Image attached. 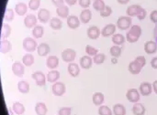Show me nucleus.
Here are the masks:
<instances>
[{"instance_id": "1", "label": "nucleus", "mask_w": 157, "mask_h": 115, "mask_svg": "<svg viewBox=\"0 0 157 115\" xmlns=\"http://www.w3.org/2000/svg\"><path fill=\"white\" fill-rule=\"evenodd\" d=\"M142 35V27L138 25H133L131 27L130 30L126 34V39L130 43H134L139 40Z\"/></svg>"}, {"instance_id": "2", "label": "nucleus", "mask_w": 157, "mask_h": 115, "mask_svg": "<svg viewBox=\"0 0 157 115\" xmlns=\"http://www.w3.org/2000/svg\"><path fill=\"white\" fill-rule=\"evenodd\" d=\"M132 17L129 16H120L118 21H117V27L118 28L121 29V30H126L128 28L131 27L132 26Z\"/></svg>"}, {"instance_id": "3", "label": "nucleus", "mask_w": 157, "mask_h": 115, "mask_svg": "<svg viewBox=\"0 0 157 115\" xmlns=\"http://www.w3.org/2000/svg\"><path fill=\"white\" fill-rule=\"evenodd\" d=\"M23 49L28 52H33L37 49V42L32 38H25L23 40Z\"/></svg>"}, {"instance_id": "4", "label": "nucleus", "mask_w": 157, "mask_h": 115, "mask_svg": "<svg viewBox=\"0 0 157 115\" xmlns=\"http://www.w3.org/2000/svg\"><path fill=\"white\" fill-rule=\"evenodd\" d=\"M76 57V52L75 50L72 49H66L62 52V58L63 60L65 62H72L74 61V59Z\"/></svg>"}, {"instance_id": "5", "label": "nucleus", "mask_w": 157, "mask_h": 115, "mask_svg": "<svg viewBox=\"0 0 157 115\" xmlns=\"http://www.w3.org/2000/svg\"><path fill=\"white\" fill-rule=\"evenodd\" d=\"M126 97L129 102L133 103H136L140 101V93L137 89H130L126 93Z\"/></svg>"}, {"instance_id": "6", "label": "nucleus", "mask_w": 157, "mask_h": 115, "mask_svg": "<svg viewBox=\"0 0 157 115\" xmlns=\"http://www.w3.org/2000/svg\"><path fill=\"white\" fill-rule=\"evenodd\" d=\"M52 92L55 96H62L65 92V85L63 82H55L52 87Z\"/></svg>"}, {"instance_id": "7", "label": "nucleus", "mask_w": 157, "mask_h": 115, "mask_svg": "<svg viewBox=\"0 0 157 115\" xmlns=\"http://www.w3.org/2000/svg\"><path fill=\"white\" fill-rule=\"evenodd\" d=\"M32 78L38 86H44L46 82V77L41 71H36L32 74Z\"/></svg>"}, {"instance_id": "8", "label": "nucleus", "mask_w": 157, "mask_h": 115, "mask_svg": "<svg viewBox=\"0 0 157 115\" xmlns=\"http://www.w3.org/2000/svg\"><path fill=\"white\" fill-rule=\"evenodd\" d=\"M51 16V13L48 9L46 8H40L38 12V19L41 23H46L49 21Z\"/></svg>"}, {"instance_id": "9", "label": "nucleus", "mask_w": 157, "mask_h": 115, "mask_svg": "<svg viewBox=\"0 0 157 115\" xmlns=\"http://www.w3.org/2000/svg\"><path fill=\"white\" fill-rule=\"evenodd\" d=\"M67 25L70 28L75 29L80 26V19L78 16L71 15L67 17Z\"/></svg>"}, {"instance_id": "10", "label": "nucleus", "mask_w": 157, "mask_h": 115, "mask_svg": "<svg viewBox=\"0 0 157 115\" xmlns=\"http://www.w3.org/2000/svg\"><path fill=\"white\" fill-rule=\"evenodd\" d=\"M12 71L16 76L22 77L24 75V71H25L24 65L20 62H15L12 65Z\"/></svg>"}, {"instance_id": "11", "label": "nucleus", "mask_w": 157, "mask_h": 115, "mask_svg": "<svg viewBox=\"0 0 157 115\" xmlns=\"http://www.w3.org/2000/svg\"><path fill=\"white\" fill-rule=\"evenodd\" d=\"M153 85L149 82H143L140 85V92L144 96H148L152 93Z\"/></svg>"}, {"instance_id": "12", "label": "nucleus", "mask_w": 157, "mask_h": 115, "mask_svg": "<svg viewBox=\"0 0 157 115\" xmlns=\"http://www.w3.org/2000/svg\"><path fill=\"white\" fill-rule=\"evenodd\" d=\"M100 33H101V32H100L99 28H98V27H96V26L90 27L87 29V32H86L87 37H88L89 38H91V39H97V38L99 37Z\"/></svg>"}, {"instance_id": "13", "label": "nucleus", "mask_w": 157, "mask_h": 115, "mask_svg": "<svg viewBox=\"0 0 157 115\" xmlns=\"http://www.w3.org/2000/svg\"><path fill=\"white\" fill-rule=\"evenodd\" d=\"M144 50L147 54H154L157 51V43L155 41H147L144 44Z\"/></svg>"}, {"instance_id": "14", "label": "nucleus", "mask_w": 157, "mask_h": 115, "mask_svg": "<svg viewBox=\"0 0 157 115\" xmlns=\"http://www.w3.org/2000/svg\"><path fill=\"white\" fill-rule=\"evenodd\" d=\"M24 24H25V26L28 28H31V27H35L36 24H37V17H36V16H34L32 14L28 15L25 17V19H24Z\"/></svg>"}, {"instance_id": "15", "label": "nucleus", "mask_w": 157, "mask_h": 115, "mask_svg": "<svg viewBox=\"0 0 157 115\" xmlns=\"http://www.w3.org/2000/svg\"><path fill=\"white\" fill-rule=\"evenodd\" d=\"M116 31V26L114 24H109L105 26V27L102 29L101 34L103 37H110L112 36Z\"/></svg>"}, {"instance_id": "16", "label": "nucleus", "mask_w": 157, "mask_h": 115, "mask_svg": "<svg viewBox=\"0 0 157 115\" xmlns=\"http://www.w3.org/2000/svg\"><path fill=\"white\" fill-rule=\"evenodd\" d=\"M141 8H142V6L141 5H130L128 8H127V10H126V14L129 16H137V15L139 14V12H140V10H141Z\"/></svg>"}, {"instance_id": "17", "label": "nucleus", "mask_w": 157, "mask_h": 115, "mask_svg": "<svg viewBox=\"0 0 157 115\" xmlns=\"http://www.w3.org/2000/svg\"><path fill=\"white\" fill-rule=\"evenodd\" d=\"M91 17H92V13H91V11H90L89 9L86 8V9H84V10L81 12V14H80V18H79V19H80V21H81L82 23L86 24V23H88V22L90 21Z\"/></svg>"}, {"instance_id": "18", "label": "nucleus", "mask_w": 157, "mask_h": 115, "mask_svg": "<svg viewBox=\"0 0 157 115\" xmlns=\"http://www.w3.org/2000/svg\"><path fill=\"white\" fill-rule=\"evenodd\" d=\"M37 52L40 56L43 57L49 54L50 52V46L47 43H40L37 47Z\"/></svg>"}, {"instance_id": "19", "label": "nucleus", "mask_w": 157, "mask_h": 115, "mask_svg": "<svg viewBox=\"0 0 157 115\" xmlns=\"http://www.w3.org/2000/svg\"><path fill=\"white\" fill-rule=\"evenodd\" d=\"M46 65L49 69L53 70L59 65V59L56 56H50L46 60Z\"/></svg>"}, {"instance_id": "20", "label": "nucleus", "mask_w": 157, "mask_h": 115, "mask_svg": "<svg viewBox=\"0 0 157 115\" xmlns=\"http://www.w3.org/2000/svg\"><path fill=\"white\" fill-rule=\"evenodd\" d=\"M142 69H143V67L139 63H137L135 60L130 62V64H129V71L132 74H134V75L139 74L141 72Z\"/></svg>"}, {"instance_id": "21", "label": "nucleus", "mask_w": 157, "mask_h": 115, "mask_svg": "<svg viewBox=\"0 0 157 115\" xmlns=\"http://www.w3.org/2000/svg\"><path fill=\"white\" fill-rule=\"evenodd\" d=\"M92 59L87 55V56H83L81 59H80V65H81V68L85 69V70H87V69H90L91 66H92Z\"/></svg>"}, {"instance_id": "22", "label": "nucleus", "mask_w": 157, "mask_h": 115, "mask_svg": "<svg viewBox=\"0 0 157 115\" xmlns=\"http://www.w3.org/2000/svg\"><path fill=\"white\" fill-rule=\"evenodd\" d=\"M67 70H68L69 74H70L71 76H73V77H77V76L79 75V73H80V68H79V66H78L76 63L71 62V63L68 65Z\"/></svg>"}, {"instance_id": "23", "label": "nucleus", "mask_w": 157, "mask_h": 115, "mask_svg": "<svg viewBox=\"0 0 157 115\" xmlns=\"http://www.w3.org/2000/svg\"><path fill=\"white\" fill-rule=\"evenodd\" d=\"M56 14H57L60 17H62V18H66V17H68V16H69V8H68V6L64 5L58 6L57 9H56Z\"/></svg>"}, {"instance_id": "24", "label": "nucleus", "mask_w": 157, "mask_h": 115, "mask_svg": "<svg viewBox=\"0 0 157 115\" xmlns=\"http://www.w3.org/2000/svg\"><path fill=\"white\" fill-rule=\"evenodd\" d=\"M12 49V45L11 43L6 40V39H2L1 42H0V52L3 53V54H6V53H8Z\"/></svg>"}, {"instance_id": "25", "label": "nucleus", "mask_w": 157, "mask_h": 115, "mask_svg": "<svg viewBox=\"0 0 157 115\" xmlns=\"http://www.w3.org/2000/svg\"><path fill=\"white\" fill-rule=\"evenodd\" d=\"M132 113L134 115H144L145 107L139 102H136L132 107Z\"/></svg>"}, {"instance_id": "26", "label": "nucleus", "mask_w": 157, "mask_h": 115, "mask_svg": "<svg viewBox=\"0 0 157 115\" xmlns=\"http://www.w3.org/2000/svg\"><path fill=\"white\" fill-rule=\"evenodd\" d=\"M28 6L25 3H17L15 5V11L18 16H23L27 13Z\"/></svg>"}, {"instance_id": "27", "label": "nucleus", "mask_w": 157, "mask_h": 115, "mask_svg": "<svg viewBox=\"0 0 157 115\" xmlns=\"http://www.w3.org/2000/svg\"><path fill=\"white\" fill-rule=\"evenodd\" d=\"M104 100H105V97H104L103 93H101V92H96V93H94V95L92 97L93 103L98 106H100L104 102Z\"/></svg>"}, {"instance_id": "28", "label": "nucleus", "mask_w": 157, "mask_h": 115, "mask_svg": "<svg viewBox=\"0 0 157 115\" xmlns=\"http://www.w3.org/2000/svg\"><path fill=\"white\" fill-rule=\"evenodd\" d=\"M35 112L37 115H46L48 109H47V106L43 102H38L35 106Z\"/></svg>"}, {"instance_id": "29", "label": "nucleus", "mask_w": 157, "mask_h": 115, "mask_svg": "<svg viewBox=\"0 0 157 115\" xmlns=\"http://www.w3.org/2000/svg\"><path fill=\"white\" fill-rule=\"evenodd\" d=\"M50 27L54 30H59L63 27V22L58 17H52L50 21Z\"/></svg>"}, {"instance_id": "30", "label": "nucleus", "mask_w": 157, "mask_h": 115, "mask_svg": "<svg viewBox=\"0 0 157 115\" xmlns=\"http://www.w3.org/2000/svg\"><path fill=\"white\" fill-rule=\"evenodd\" d=\"M11 33V27L8 24L4 23L2 25V28H1V38L2 39H6L10 36Z\"/></svg>"}, {"instance_id": "31", "label": "nucleus", "mask_w": 157, "mask_h": 115, "mask_svg": "<svg viewBox=\"0 0 157 115\" xmlns=\"http://www.w3.org/2000/svg\"><path fill=\"white\" fill-rule=\"evenodd\" d=\"M12 110H13V112H14L17 115H21L25 113V107H24V105H23L22 103L18 102H15V103L13 104Z\"/></svg>"}, {"instance_id": "32", "label": "nucleus", "mask_w": 157, "mask_h": 115, "mask_svg": "<svg viewBox=\"0 0 157 115\" xmlns=\"http://www.w3.org/2000/svg\"><path fill=\"white\" fill-rule=\"evenodd\" d=\"M60 78V72L57 70H51L47 75V81L49 82H56Z\"/></svg>"}, {"instance_id": "33", "label": "nucleus", "mask_w": 157, "mask_h": 115, "mask_svg": "<svg viewBox=\"0 0 157 115\" xmlns=\"http://www.w3.org/2000/svg\"><path fill=\"white\" fill-rule=\"evenodd\" d=\"M17 89L21 93H28L29 91V85L25 81H20L17 83Z\"/></svg>"}, {"instance_id": "34", "label": "nucleus", "mask_w": 157, "mask_h": 115, "mask_svg": "<svg viewBox=\"0 0 157 115\" xmlns=\"http://www.w3.org/2000/svg\"><path fill=\"white\" fill-rule=\"evenodd\" d=\"M113 113L114 115H125L126 114V109L122 104H115L113 106Z\"/></svg>"}, {"instance_id": "35", "label": "nucleus", "mask_w": 157, "mask_h": 115, "mask_svg": "<svg viewBox=\"0 0 157 115\" xmlns=\"http://www.w3.org/2000/svg\"><path fill=\"white\" fill-rule=\"evenodd\" d=\"M44 28L41 26H35L32 29V35L35 38H40L43 36Z\"/></svg>"}, {"instance_id": "36", "label": "nucleus", "mask_w": 157, "mask_h": 115, "mask_svg": "<svg viewBox=\"0 0 157 115\" xmlns=\"http://www.w3.org/2000/svg\"><path fill=\"white\" fill-rule=\"evenodd\" d=\"M112 42L117 46L122 45L125 42V38L121 34H115L112 36Z\"/></svg>"}, {"instance_id": "37", "label": "nucleus", "mask_w": 157, "mask_h": 115, "mask_svg": "<svg viewBox=\"0 0 157 115\" xmlns=\"http://www.w3.org/2000/svg\"><path fill=\"white\" fill-rule=\"evenodd\" d=\"M22 62L25 66H28V67H30L33 62H34V57L31 55V54H26L23 56L22 58Z\"/></svg>"}, {"instance_id": "38", "label": "nucleus", "mask_w": 157, "mask_h": 115, "mask_svg": "<svg viewBox=\"0 0 157 115\" xmlns=\"http://www.w3.org/2000/svg\"><path fill=\"white\" fill-rule=\"evenodd\" d=\"M109 52L111 54L112 57H115V58H118L121 55V49L120 46H117V45H114L110 48L109 49Z\"/></svg>"}, {"instance_id": "39", "label": "nucleus", "mask_w": 157, "mask_h": 115, "mask_svg": "<svg viewBox=\"0 0 157 115\" xmlns=\"http://www.w3.org/2000/svg\"><path fill=\"white\" fill-rule=\"evenodd\" d=\"M105 59H106V55L105 54H103V53H98L96 56H94L93 61L96 64L99 65V64H102L105 61Z\"/></svg>"}, {"instance_id": "40", "label": "nucleus", "mask_w": 157, "mask_h": 115, "mask_svg": "<svg viewBox=\"0 0 157 115\" xmlns=\"http://www.w3.org/2000/svg\"><path fill=\"white\" fill-rule=\"evenodd\" d=\"M106 6L105 3L103 0H95L93 3V7L97 10V11H101L104 7Z\"/></svg>"}, {"instance_id": "41", "label": "nucleus", "mask_w": 157, "mask_h": 115, "mask_svg": "<svg viewBox=\"0 0 157 115\" xmlns=\"http://www.w3.org/2000/svg\"><path fill=\"white\" fill-rule=\"evenodd\" d=\"M98 114L99 115H112V112L111 110L106 106V105H103V106H100L99 109H98Z\"/></svg>"}, {"instance_id": "42", "label": "nucleus", "mask_w": 157, "mask_h": 115, "mask_svg": "<svg viewBox=\"0 0 157 115\" xmlns=\"http://www.w3.org/2000/svg\"><path fill=\"white\" fill-rule=\"evenodd\" d=\"M4 18L6 21H11L14 18V11L11 8H7L6 9L5 15H4Z\"/></svg>"}, {"instance_id": "43", "label": "nucleus", "mask_w": 157, "mask_h": 115, "mask_svg": "<svg viewBox=\"0 0 157 115\" xmlns=\"http://www.w3.org/2000/svg\"><path fill=\"white\" fill-rule=\"evenodd\" d=\"M86 53L88 56H96L98 53V50L95 48H93L90 45H86Z\"/></svg>"}, {"instance_id": "44", "label": "nucleus", "mask_w": 157, "mask_h": 115, "mask_svg": "<svg viewBox=\"0 0 157 115\" xmlns=\"http://www.w3.org/2000/svg\"><path fill=\"white\" fill-rule=\"evenodd\" d=\"M112 14V9L109 5H106L101 11H100V16H103V17H107V16H109L110 15Z\"/></svg>"}, {"instance_id": "45", "label": "nucleus", "mask_w": 157, "mask_h": 115, "mask_svg": "<svg viewBox=\"0 0 157 115\" xmlns=\"http://www.w3.org/2000/svg\"><path fill=\"white\" fill-rule=\"evenodd\" d=\"M40 5V0H29V7L31 10H37Z\"/></svg>"}, {"instance_id": "46", "label": "nucleus", "mask_w": 157, "mask_h": 115, "mask_svg": "<svg viewBox=\"0 0 157 115\" xmlns=\"http://www.w3.org/2000/svg\"><path fill=\"white\" fill-rule=\"evenodd\" d=\"M72 109L70 107H63L59 110L58 114L59 115H71Z\"/></svg>"}, {"instance_id": "47", "label": "nucleus", "mask_w": 157, "mask_h": 115, "mask_svg": "<svg viewBox=\"0 0 157 115\" xmlns=\"http://www.w3.org/2000/svg\"><path fill=\"white\" fill-rule=\"evenodd\" d=\"M137 63H139L143 68L145 66V64H146V59H145V58L144 57V56H139V57H137L135 59H134Z\"/></svg>"}, {"instance_id": "48", "label": "nucleus", "mask_w": 157, "mask_h": 115, "mask_svg": "<svg viewBox=\"0 0 157 115\" xmlns=\"http://www.w3.org/2000/svg\"><path fill=\"white\" fill-rule=\"evenodd\" d=\"M146 14H147V12H146V10L144 9V8H141V10H140V12H139V14L137 15V17H138V19H140V20H143V19H144L145 17H146Z\"/></svg>"}, {"instance_id": "49", "label": "nucleus", "mask_w": 157, "mask_h": 115, "mask_svg": "<svg viewBox=\"0 0 157 115\" xmlns=\"http://www.w3.org/2000/svg\"><path fill=\"white\" fill-rule=\"evenodd\" d=\"M90 3H91V0H79V5H80V6L84 7L85 9L87 8V7L89 6Z\"/></svg>"}, {"instance_id": "50", "label": "nucleus", "mask_w": 157, "mask_h": 115, "mask_svg": "<svg viewBox=\"0 0 157 115\" xmlns=\"http://www.w3.org/2000/svg\"><path fill=\"white\" fill-rule=\"evenodd\" d=\"M150 18L154 23L157 24V10L152 11V13L150 14Z\"/></svg>"}, {"instance_id": "51", "label": "nucleus", "mask_w": 157, "mask_h": 115, "mask_svg": "<svg viewBox=\"0 0 157 115\" xmlns=\"http://www.w3.org/2000/svg\"><path fill=\"white\" fill-rule=\"evenodd\" d=\"M52 2L58 7V6H60V5H63V2H64V0H52Z\"/></svg>"}, {"instance_id": "52", "label": "nucleus", "mask_w": 157, "mask_h": 115, "mask_svg": "<svg viewBox=\"0 0 157 115\" xmlns=\"http://www.w3.org/2000/svg\"><path fill=\"white\" fill-rule=\"evenodd\" d=\"M151 65H152V67H153L154 69L157 70V57L154 58V59L151 60Z\"/></svg>"}, {"instance_id": "53", "label": "nucleus", "mask_w": 157, "mask_h": 115, "mask_svg": "<svg viewBox=\"0 0 157 115\" xmlns=\"http://www.w3.org/2000/svg\"><path fill=\"white\" fill-rule=\"evenodd\" d=\"M69 5H75V3H76V1L77 0H64Z\"/></svg>"}, {"instance_id": "54", "label": "nucleus", "mask_w": 157, "mask_h": 115, "mask_svg": "<svg viewBox=\"0 0 157 115\" xmlns=\"http://www.w3.org/2000/svg\"><path fill=\"white\" fill-rule=\"evenodd\" d=\"M153 89H154L155 92L157 94V81H154V83H153Z\"/></svg>"}, {"instance_id": "55", "label": "nucleus", "mask_w": 157, "mask_h": 115, "mask_svg": "<svg viewBox=\"0 0 157 115\" xmlns=\"http://www.w3.org/2000/svg\"><path fill=\"white\" fill-rule=\"evenodd\" d=\"M154 37H155V42L157 43V24L155 25V30H154Z\"/></svg>"}, {"instance_id": "56", "label": "nucleus", "mask_w": 157, "mask_h": 115, "mask_svg": "<svg viewBox=\"0 0 157 115\" xmlns=\"http://www.w3.org/2000/svg\"><path fill=\"white\" fill-rule=\"evenodd\" d=\"M120 4H121V5H125V4H127L130 0H117Z\"/></svg>"}, {"instance_id": "57", "label": "nucleus", "mask_w": 157, "mask_h": 115, "mask_svg": "<svg viewBox=\"0 0 157 115\" xmlns=\"http://www.w3.org/2000/svg\"><path fill=\"white\" fill-rule=\"evenodd\" d=\"M111 62H112L113 64H117V63H118V58L113 57V58L111 59Z\"/></svg>"}]
</instances>
